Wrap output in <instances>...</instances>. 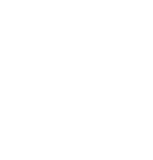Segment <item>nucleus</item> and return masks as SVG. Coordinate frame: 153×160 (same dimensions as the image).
Listing matches in <instances>:
<instances>
[]
</instances>
